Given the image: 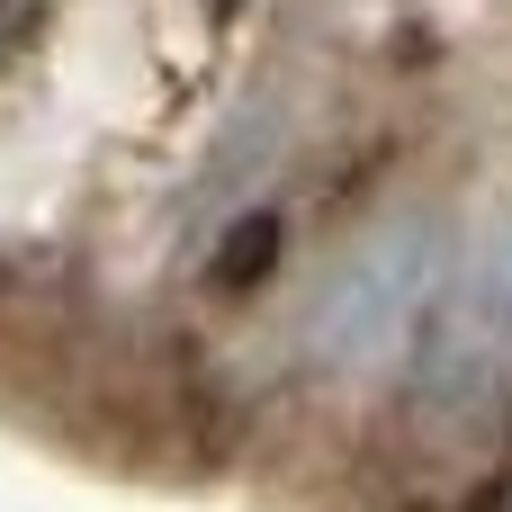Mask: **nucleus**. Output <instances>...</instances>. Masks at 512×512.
<instances>
[{
	"label": "nucleus",
	"instance_id": "nucleus-2",
	"mask_svg": "<svg viewBox=\"0 0 512 512\" xmlns=\"http://www.w3.org/2000/svg\"><path fill=\"white\" fill-rule=\"evenodd\" d=\"M414 414L450 441H477L512 414V207L459 252L414 342Z\"/></svg>",
	"mask_w": 512,
	"mask_h": 512
},
{
	"label": "nucleus",
	"instance_id": "nucleus-1",
	"mask_svg": "<svg viewBox=\"0 0 512 512\" xmlns=\"http://www.w3.org/2000/svg\"><path fill=\"white\" fill-rule=\"evenodd\" d=\"M450 270H459V243H450L441 207H405V216L369 225L306 306V360L324 378H378V369L414 360Z\"/></svg>",
	"mask_w": 512,
	"mask_h": 512
}]
</instances>
